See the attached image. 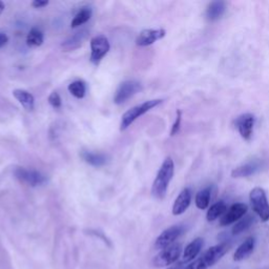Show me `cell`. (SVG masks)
I'll list each match as a JSON object with an SVG mask.
<instances>
[{"label": "cell", "mask_w": 269, "mask_h": 269, "mask_svg": "<svg viewBox=\"0 0 269 269\" xmlns=\"http://www.w3.org/2000/svg\"><path fill=\"white\" fill-rule=\"evenodd\" d=\"M263 168H264V161L254 160L251 162H247L245 164H242L240 165V167L234 169L232 172V177L235 179L251 177L257 174L258 172H260Z\"/></svg>", "instance_id": "11"}, {"label": "cell", "mask_w": 269, "mask_h": 269, "mask_svg": "<svg viewBox=\"0 0 269 269\" xmlns=\"http://www.w3.org/2000/svg\"><path fill=\"white\" fill-rule=\"evenodd\" d=\"M165 35H167V32H165V30L163 29L143 30L136 39V45L139 47L152 46L156 43V41L165 37Z\"/></svg>", "instance_id": "13"}, {"label": "cell", "mask_w": 269, "mask_h": 269, "mask_svg": "<svg viewBox=\"0 0 269 269\" xmlns=\"http://www.w3.org/2000/svg\"><path fill=\"white\" fill-rule=\"evenodd\" d=\"M181 121H182V112L180 110H178L175 123L173 124L172 130H171V136H175L179 133V131L181 129Z\"/></svg>", "instance_id": "28"}, {"label": "cell", "mask_w": 269, "mask_h": 269, "mask_svg": "<svg viewBox=\"0 0 269 269\" xmlns=\"http://www.w3.org/2000/svg\"><path fill=\"white\" fill-rule=\"evenodd\" d=\"M49 103L54 109H60L62 106V100L57 92H52L49 96Z\"/></svg>", "instance_id": "27"}, {"label": "cell", "mask_w": 269, "mask_h": 269, "mask_svg": "<svg viewBox=\"0 0 269 269\" xmlns=\"http://www.w3.org/2000/svg\"><path fill=\"white\" fill-rule=\"evenodd\" d=\"M255 223V218L251 215L248 216H245L243 217L241 220H239L233 227L232 230V233L234 236H237V235H240L242 234L243 232L247 231L250 227H252V225Z\"/></svg>", "instance_id": "23"}, {"label": "cell", "mask_w": 269, "mask_h": 269, "mask_svg": "<svg viewBox=\"0 0 269 269\" xmlns=\"http://www.w3.org/2000/svg\"><path fill=\"white\" fill-rule=\"evenodd\" d=\"M229 251H230V244L221 243L211 247L210 250L204 253V255L201 258L210 268L214 266L216 263H218Z\"/></svg>", "instance_id": "12"}, {"label": "cell", "mask_w": 269, "mask_h": 269, "mask_svg": "<svg viewBox=\"0 0 269 269\" xmlns=\"http://www.w3.org/2000/svg\"><path fill=\"white\" fill-rule=\"evenodd\" d=\"M9 38L6 34L4 33H0V48H3L4 46H6L8 44Z\"/></svg>", "instance_id": "31"}, {"label": "cell", "mask_w": 269, "mask_h": 269, "mask_svg": "<svg viewBox=\"0 0 269 269\" xmlns=\"http://www.w3.org/2000/svg\"><path fill=\"white\" fill-rule=\"evenodd\" d=\"M203 245H204V240L202 238H197L194 241H192L185 247L183 253V261L184 262L193 261L200 254Z\"/></svg>", "instance_id": "18"}, {"label": "cell", "mask_w": 269, "mask_h": 269, "mask_svg": "<svg viewBox=\"0 0 269 269\" xmlns=\"http://www.w3.org/2000/svg\"><path fill=\"white\" fill-rule=\"evenodd\" d=\"M255 123L256 117L252 114H243L236 119V128L244 140L250 141L252 139Z\"/></svg>", "instance_id": "9"}, {"label": "cell", "mask_w": 269, "mask_h": 269, "mask_svg": "<svg viewBox=\"0 0 269 269\" xmlns=\"http://www.w3.org/2000/svg\"><path fill=\"white\" fill-rule=\"evenodd\" d=\"M184 229L181 225H174L169 227L168 230H165L156 240L155 247L157 250H164L173 244H175V241L183 234Z\"/></svg>", "instance_id": "8"}, {"label": "cell", "mask_w": 269, "mask_h": 269, "mask_svg": "<svg viewBox=\"0 0 269 269\" xmlns=\"http://www.w3.org/2000/svg\"><path fill=\"white\" fill-rule=\"evenodd\" d=\"M109 39L105 35H98L91 39V62L95 66H98L110 51Z\"/></svg>", "instance_id": "5"}, {"label": "cell", "mask_w": 269, "mask_h": 269, "mask_svg": "<svg viewBox=\"0 0 269 269\" xmlns=\"http://www.w3.org/2000/svg\"><path fill=\"white\" fill-rule=\"evenodd\" d=\"M69 92L77 99L85 98L87 93V86L82 80H76L69 86Z\"/></svg>", "instance_id": "26"}, {"label": "cell", "mask_w": 269, "mask_h": 269, "mask_svg": "<svg viewBox=\"0 0 269 269\" xmlns=\"http://www.w3.org/2000/svg\"><path fill=\"white\" fill-rule=\"evenodd\" d=\"M192 203V191L189 188H185L177 197L174 206H173V215L180 216L184 214L191 206Z\"/></svg>", "instance_id": "14"}, {"label": "cell", "mask_w": 269, "mask_h": 269, "mask_svg": "<svg viewBox=\"0 0 269 269\" xmlns=\"http://www.w3.org/2000/svg\"><path fill=\"white\" fill-rule=\"evenodd\" d=\"M226 212H227V205L224 201L221 200L211 206L210 210L208 211V214H206V219H208L209 222H214L220 217L222 218Z\"/></svg>", "instance_id": "21"}, {"label": "cell", "mask_w": 269, "mask_h": 269, "mask_svg": "<svg viewBox=\"0 0 269 269\" xmlns=\"http://www.w3.org/2000/svg\"><path fill=\"white\" fill-rule=\"evenodd\" d=\"M181 253L182 245L173 244L160 252V254L154 259V265L156 267H168L170 265H173L178 261Z\"/></svg>", "instance_id": "4"}, {"label": "cell", "mask_w": 269, "mask_h": 269, "mask_svg": "<svg viewBox=\"0 0 269 269\" xmlns=\"http://www.w3.org/2000/svg\"><path fill=\"white\" fill-rule=\"evenodd\" d=\"M13 96L19 101L20 105H22L27 111L31 112L34 110L35 99H34V96L31 93H29L28 91L22 90V89L14 90Z\"/></svg>", "instance_id": "19"}, {"label": "cell", "mask_w": 269, "mask_h": 269, "mask_svg": "<svg viewBox=\"0 0 269 269\" xmlns=\"http://www.w3.org/2000/svg\"><path fill=\"white\" fill-rule=\"evenodd\" d=\"M5 8H6L5 4L3 2H0V14H2L5 11Z\"/></svg>", "instance_id": "33"}, {"label": "cell", "mask_w": 269, "mask_h": 269, "mask_svg": "<svg viewBox=\"0 0 269 269\" xmlns=\"http://www.w3.org/2000/svg\"><path fill=\"white\" fill-rule=\"evenodd\" d=\"M255 245H256V239L251 237L247 238L238 248L234 255V261L240 262L246 258L250 257L255 250Z\"/></svg>", "instance_id": "16"}, {"label": "cell", "mask_w": 269, "mask_h": 269, "mask_svg": "<svg viewBox=\"0 0 269 269\" xmlns=\"http://www.w3.org/2000/svg\"><path fill=\"white\" fill-rule=\"evenodd\" d=\"M81 158L84 159L87 163L91 164L92 167L95 168H100L103 165L107 164L108 158L106 155H103L101 153H94V152H89V151H84L81 153Z\"/></svg>", "instance_id": "20"}, {"label": "cell", "mask_w": 269, "mask_h": 269, "mask_svg": "<svg viewBox=\"0 0 269 269\" xmlns=\"http://www.w3.org/2000/svg\"><path fill=\"white\" fill-rule=\"evenodd\" d=\"M225 12H226V4L224 2H221V0H218V2H213L209 5L208 9H206L205 15L209 22L214 23L221 19L225 14Z\"/></svg>", "instance_id": "17"}, {"label": "cell", "mask_w": 269, "mask_h": 269, "mask_svg": "<svg viewBox=\"0 0 269 269\" xmlns=\"http://www.w3.org/2000/svg\"><path fill=\"white\" fill-rule=\"evenodd\" d=\"M44 40H45L44 33L41 32L39 29L34 28L29 32L27 36V45L32 48L40 47L44 44Z\"/></svg>", "instance_id": "25"}, {"label": "cell", "mask_w": 269, "mask_h": 269, "mask_svg": "<svg viewBox=\"0 0 269 269\" xmlns=\"http://www.w3.org/2000/svg\"><path fill=\"white\" fill-rule=\"evenodd\" d=\"M209 266L206 265V263L203 261L202 258L197 259L196 261L192 262L190 265L185 267V269H208Z\"/></svg>", "instance_id": "29"}, {"label": "cell", "mask_w": 269, "mask_h": 269, "mask_svg": "<svg viewBox=\"0 0 269 269\" xmlns=\"http://www.w3.org/2000/svg\"><path fill=\"white\" fill-rule=\"evenodd\" d=\"M253 211L263 222L269 221V202L266 193L261 188H255L250 194Z\"/></svg>", "instance_id": "3"}, {"label": "cell", "mask_w": 269, "mask_h": 269, "mask_svg": "<svg viewBox=\"0 0 269 269\" xmlns=\"http://www.w3.org/2000/svg\"><path fill=\"white\" fill-rule=\"evenodd\" d=\"M163 102L162 99H153L141 103L139 106H136L126 112L122 116L121 123H120V131H126L128 128H130L132 124L141 116L147 114L149 111L153 110L154 108L160 106Z\"/></svg>", "instance_id": "2"}, {"label": "cell", "mask_w": 269, "mask_h": 269, "mask_svg": "<svg viewBox=\"0 0 269 269\" xmlns=\"http://www.w3.org/2000/svg\"><path fill=\"white\" fill-rule=\"evenodd\" d=\"M91 17H92V10L90 8H84L76 14L74 19L72 20L71 27L73 29H75V28H78L82 25H85L89 22Z\"/></svg>", "instance_id": "24"}, {"label": "cell", "mask_w": 269, "mask_h": 269, "mask_svg": "<svg viewBox=\"0 0 269 269\" xmlns=\"http://www.w3.org/2000/svg\"><path fill=\"white\" fill-rule=\"evenodd\" d=\"M211 197H212V188L209 186V188H205L202 191L198 192V194L196 195V199H195V203L196 206L201 210L204 211L209 208L210 202H211Z\"/></svg>", "instance_id": "22"}, {"label": "cell", "mask_w": 269, "mask_h": 269, "mask_svg": "<svg viewBox=\"0 0 269 269\" xmlns=\"http://www.w3.org/2000/svg\"><path fill=\"white\" fill-rule=\"evenodd\" d=\"M141 90H142V86L140 82L135 81V80L124 81L119 86L118 90L116 91L114 102L116 103V105H122V103L127 102L137 93H139Z\"/></svg>", "instance_id": "6"}, {"label": "cell", "mask_w": 269, "mask_h": 269, "mask_svg": "<svg viewBox=\"0 0 269 269\" xmlns=\"http://www.w3.org/2000/svg\"><path fill=\"white\" fill-rule=\"evenodd\" d=\"M15 177L25 184H28L30 186H40V185H44L45 183H47L48 179L47 177L41 174L38 171H34V170H27L24 168H18L15 170L14 172Z\"/></svg>", "instance_id": "7"}, {"label": "cell", "mask_w": 269, "mask_h": 269, "mask_svg": "<svg viewBox=\"0 0 269 269\" xmlns=\"http://www.w3.org/2000/svg\"><path fill=\"white\" fill-rule=\"evenodd\" d=\"M168 269H182V263H180L178 265H175V266H172V267H170Z\"/></svg>", "instance_id": "32"}, {"label": "cell", "mask_w": 269, "mask_h": 269, "mask_svg": "<svg viewBox=\"0 0 269 269\" xmlns=\"http://www.w3.org/2000/svg\"><path fill=\"white\" fill-rule=\"evenodd\" d=\"M89 35H90V32L88 30H81L80 32H77L76 34L68 38L65 43L61 45V47L66 52L77 50L82 45H84L85 41L88 39Z\"/></svg>", "instance_id": "15"}, {"label": "cell", "mask_w": 269, "mask_h": 269, "mask_svg": "<svg viewBox=\"0 0 269 269\" xmlns=\"http://www.w3.org/2000/svg\"><path fill=\"white\" fill-rule=\"evenodd\" d=\"M49 5V2H47V0H35V2L32 3V6L35 8V9H41V8H45Z\"/></svg>", "instance_id": "30"}, {"label": "cell", "mask_w": 269, "mask_h": 269, "mask_svg": "<svg viewBox=\"0 0 269 269\" xmlns=\"http://www.w3.org/2000/svg\"><path fill=\"white\" fill-rule=\"evenodd\" d=\"M174 174H175L174 160L171 157H168L163 161L152 186V194L156 199L158 200L164 199L165 195L168 193V189L174 177Z\"/></svg>", "instance_id": "1"}, {"label": "cell", "mask_w": 269, "mask_h": 269, "mask_svg": "<svg viewBox=\"0 0 269 269\" xmlns=\"http://www.w3.org/2000/svg\"><path fill=\"white\" fill-rule=\"evenodd\" d=\"M248 208L244 203H235L231 206V209L225 213V215L220 219L221 226H229L241 220L247 213Z\"/></svg>", "instance_id": "10"}]
</instances>
